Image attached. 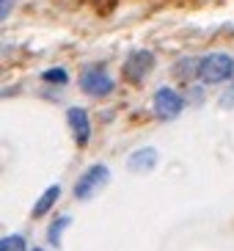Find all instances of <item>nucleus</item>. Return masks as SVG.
<instances>
[{"mask_svg":"<svg viewBox=\"0 0 234 251\" xmlns=\"http://www.w3.org/2000/svg\"><path fill=\"white\" fill-rule=\"evenodd\" d=\"M234 75V58L226 52H212V55H204L201 58V67H198V77L204 83H223Z\"/></svg>","mask_w":234,"mask_h":251,"instance_id":"nucleus-1","label":"nucleus"},{"mask_svg":"<svg viewBox=\"0 0 234 251\" xmlns=\"http://www.w3.org/2000/svg\"><path fill=\"white\" fill-rule=\"evenodd\" d=\"M108 179H110V171H108V166H102V163H94L91 169L83 174L77 182H74V199H80V201H86V199H91L96 191H102L105 185H108Z\"/></svg>","mask_w":234,"mask_h":251,"instance_id":"nucleus-2","label":"nucleus"},{"mask_svg":"<svg viewBox=\"0 0 234 251\" xmlns=\"http://www.w3.org/2000/svg\"><path fill=\"white\" fill-rule=\"evenodd\" d=\"M185 108V100L182 94H176L174 89H157L154 91V100H152V111L157 119H163V122H171V119H176L179 113H182Z\"/></svg>","mask_w":234,"mask_h":251,"instance_id":"nucleus-3","label":"nucleus"},{"mask_svg":"<svg viewBox=\"0 0 234 251\" xmlns=\"http://www.w3.org/2000/svg\"><path fill=\"white\" fill-rule=\"evenodd\" d=\"M80 89L88 97H105L113 91V80L108 77V72L102 67H88L80 77Z\"/></svg>","mask_w":234,"mask_h":251,"instance_id":"nucleus-4","label":"nucleus"},{"mask_svg":"<svg viewBox=\"0 0 234 251\" xmlns=\"http://www.w3.org/2000/svg\"><path fill=\"white\" fill-rule=\"evenodd\" d=\"M152 67H154V55L149 50H138L127 58L121 75H124V80H130V83H140L149 72H152Z\"/></svg>","mask_w":234,"mask_h":251,"instance_id":"nucleus-5","label":"nucleus"},{"mask_svg":"<svg viewBox=\"0 0 234 251\" xmlns=\"http://www.w3.org/2000/svg\"><path fill=\"white\" fill-rule=\"evenodd\" d=\"M66 122H69V130L74 135V144L77 147H86L91 141V119L83 108H69L66 111Z\"/></svg>","mask_w":234,"mask_h":251,"instance_id":"nucleus-6","label":"nucleus"},{"mask_svg":"<svg viewBox=\"0 0 234 251\" xmlns=\"http://www.w3.org/2000/svg\"><path fill=\"white\" fill-rule=\"evenodd\" d=\"M154 163H157V149L143 147V149H135V152H132L127 166H130L132 171H152Z\"/></svg>","mask_w":234,"mask_h":251,"instance_id":"nucleus-7","label":"nucleus"},{"mask_svg":"<svg viewBox=\"0 0 234 251\" xmlns=\"http://www.w3.org/2000/svg\"><path fill=\"white\" fill-rule=\"evenodd\" d=\"M58 196H61V185H50V188H47V191L39 196L36 204H33V213H30V215H33V218H39V215L50 213V207L58 201Z\"/></svg>","mask_w":234,"mask_h":251,"instance_id":"nucleus-8","label":"nucleus"},{"mask_svg":"<svg viewBox=\"0 0 234 251\" xmlns=\"http://www.w3.org/2000/svg\"><path fill=\"white\" fill-rule=\"evenodd\" d=\"M69 226V218H55V221L50 224V229H47V240H50V246H61V232Z\"/></svg>","mask_w":234,"mask_h":251,"instance_id":"nucleus-9","label":"nucleus"},{"mask_svg":"<svg viewBox=\"0 0 234 251\" xmlns=\"http://www.w3.org/2000/svg\"><path fill=\"white\" fill-rule=\"evenodd\" d=\"M198 67H201V64H196L193 58H185L182 64L176 67V77H179L182 83H190V80H193V75L198 72Z\"/></svg>","mask_w":234,"mask_h":251,"instance_id":"nucleus-10","label":"nucleus"},{"mask_svg":"<svg viewBox=\"0 0 234 251\" xmlns=\"http://www.w3.org/2000/svg\"><path fill=\"white\" fill-rule=\"evenodd\" d=\"M0 251H28V243L22 235H6L0 243Z\"/></svg>","mask_w":234,"mask_h":251,"instance_id":"nucleus-11","label":"nucleus"},{"mask_svg":"<svg viewBox=\"0 0 234 251\" xmlns=\"http://www.w3.org/2000/svg\"><path fill=\"white\" fill-rule=\"evenodd\" d=\"M44 83H50V86H66V80H69V75H66V69L55 67V69H47V72L42 75Z\"/></svg>","mask_w":234,"mask_h":251,"instance_id":"nucleus-12","label":"nucleus"},{"mask_svg":"<svg viewBox=\"0 0 234 251\" xmlns=\"http://www.w3.org/2000/svg\"><path fill=\"white\" fill-rule=\"evenodd\" d=\"M91 3H94V8H96V11H102V14L116 6V0H91Z\"/></svg>","mask_w":234,"mask_h":251,"instance_id":"nucleus-13","label":"nucleus"},{"mask_svg":"<svg viewBox=\"0 0 234 251\" xmlns=\"http://www.w3.org/2000/svg\"><path fill=\"white\" fill-rule=\"evenodd\" d=\"M220 105H223V108H234V89L223 91V97H220Z\"/></svg>","mask_w":234,"mask_h":251,"instance_id":"nucleus-14","label":"nucleus"},{"mask_svg":"<svg viewBox=\"0 0 234 251\" xmlns=\"http://www.w3.org/2000/svg\"><path fill=\"white\" fill-rule=\"evenodd\" d=\"M11 6H14V0H3V3H0V17H3V20L11 14Z\"/></svg>","mask_w":234,"mask_h":251,"instance_id":"nucleus-15","label":"nucleus"},{"mask_svg":"<svg viewBox=\"0 0 234 251\" xmlns=\"http://www.w3.org/2000/svg\"><path fill=\"white\" fill-rule=\"evenodd\" d=\"M33 251H44V249H33Z\"/></svg>","mask_w":234,"mask_h":251,"instance_id":"nucleus-16","label":"nucleus"}]
</instances>
